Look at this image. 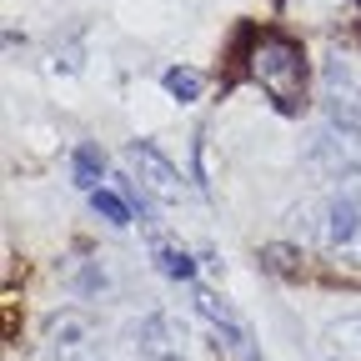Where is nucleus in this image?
<instances>
[{"mask_svg":"<svg viewBox=\"0 0 361 361\" xmlns=\"http://www.w3.org/2000/svg\"><path fill=\"white\" fill-rule=\"evenodd\" d=\"M45 356L51 361H106V331L85 311H56L45 322Z\"/></svg>","mask_w":361,"mask_h":361,"instance_id":"4","label":"nucleus"},{"mask_svg":"<svg viewBox=\"0 0 361 361\" xmlns=\"http://www.w3.org/2000/svg\"><path fill=\"white\" fill-rule=\"evenodd\" d=\"M161 85H166V96H171V101L191 106V101H201V90H206V75H201V71H191V66H171V71L161 75Z\"/></svg>","mask_w":361,"mask_h":361,"instance_id":"10","label":"nucleus"},{"mask_svg":"<svg viewBox=\"0 0 361 361\" xmlns=\"http://www.w3.org/2000/svg\"><path fill=\"white\" fill-rule=\"evenodd\" d=\"M196 311L211 322V331L226 341V351H231V356H241V361H261V351H256V341H251V326L236 316L231 301H221L216 291H196Z\"/></svg>","mask_w":361,"mask_h":361,"instance_id":"8","label":"nucleus"},{"mask_svg":"<svg viewBox=\"0 0 361 361\" xmlns=\"http://www.w3.org/2000/svg\"><path fill=\"white\" fill-rule=\"evenodd\" d=\"M286 221L301 236V246L322 251L326 261H336L346 271H361V206L356 201L331 191V196H316V201L296 206Z\"/></svg>","mask_w":361,"mask_h":361,"instance_id":"1","label":"nucleus"},{"mask_svg":"<svg viewBox=\"0 0 361 361\" xmlns=\"http://www.w3.org/2000/svg\"><path fill=\"white\" fill-rule=\"evenodd\" d=\"M306 171L316 176H346L351 166H361V130L356 126H341V121H322L311 130V141H306Z\"/></svg>","mask_w":361,"mask_h":361,"instance_id":"6","label":"nucleus"},{"mask_svg":"<svg viewBox=\"0 0 361 361\" xmlns=\"http://www.w3.org/2000/svg\"><path fill=\"white\" fill-rule=\"evenodd\" d=\"M126 166H130V180H135L151 201L176 206L180 196H186V180H180L176 161H171L156 141H130V146H126Z\"/></svg>","mask_w":361,"mask_h":361,"instance_id":"5","label":"nucleus"},{"mask_svg":"<svg viewBox=\"0 0 361 361\" xmlns=\"http://www.w3.org/2000/svg\"><path fill=\"white\" fill-rule=\"evenodd\" d=\"M316 90H322L326 121H341V126L361 130V51H346V45L326 51L322 75H316Z\"/></svg>","mask_w":361,"mask_h":361,"instance_id":"3","label":"nucleus"},{"mask_svg":"<svg viewBox=\"0 0 361 361\" xmlns=\"http://www.w3.org/2000/svg\"><path fill=\"white\" fill-rule=\"evenodd\" d=\"M90 206H96L111 226H130V201L126 196H116L111 186H101V191H90Z\"/></svg>","mask_w":361,"mask_h":361,"instance_id":"13","label":"nucleus"},{"mask_svg":"<svg viewBox=\"0 0 361 361\" xmlns=\"http://www.w3.org/2000/svg\"><path fill=\"white\" fill-rule=\"evenodd\" d=\"M336 196H346V201L361 206V166H351L346 176H336Z\"/></svg>","mask_w":361,"mask_h":361,"instance_id":"14","label":"nucleus"},{"mask_svg":"<svg viewBox=\"0 0 361 361\" xmlns=\"http://www.w3.org/2000/svg\"><path fill=\"white\" fill-rule=\"evenodd\" d=\"M135 346L146 361H191V331L176 311H151L135 326Z\"/></svg>","mask_w":361,"mask_h":361,"instance_id":"7","label":"nucleus"},{"mask_svg":"<svg viewBox=\"0 0 361 361\" xmlns=\"http://www.w3.org/2000/svg\"><path fill=\"white\" fill-rule=\"evenodd\" d=\"M326 356L331 361H361V316H341L326 326Z\"/></svg>","mask_w":361,"mask_h":361,"instance_id":"9","label":"nucleus"},{"mask_svg":"<svg viewBox=\"0 0 361 361\" xmlns=\"http://www.w3.org/2000/svg\"><path fill=\"white\" fill-rule=\"evenodd\" d=\"M151 256H156V266L166 271L171 281H196V261L180 251V246H171V241H161V236H151Z\"/></svg>","mask_w":361,"mask_h":361,"instance_id":"11","label":"nucleus"},{"mask_svg":"<svg viewBox=\"0 0 361 361\" xmlns=\"http://www.w3.org/2000/svg\"><path fill=\"white\" fill-rule=\"evenodd\" d=\"M71 171H75V186L80 191H101V176H106V156L96 146H80L71 156Z\"/></svg>","mask_w":361,"mask_h":361,"instance_id":"12","label":"nucleus"},{"mask_svg":"<svg viewBox=\"0 0 361 361\" xmlns=\"http://www.w3.org/2000/svg\"><path fill=\"white\" fill-rule=\"evenodd\" d=\"M246 71L281 111H301L306 101V56L301 40L281 30H251L246 35Z\"/></svg>","mask_w":361,"mask_h":361,"instance_id":"2","label":"nucleus"}]
</instances>
